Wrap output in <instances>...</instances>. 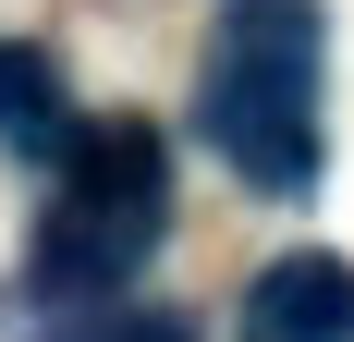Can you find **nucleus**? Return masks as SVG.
Returning a JSON list of instances; mask_svg holds the SVG:
<instances>
[{
	"mask_svg": "<svg viewBox=\"0 0 354 342\" xmlns=\"http://www.w3.org/2000/svg\"><path fill=\"white\" fill-rule=\"evenodd\" d=\"M318 0H220L208 12V62H196V123L257 196H318Z\"/></svg>",
	"mask_w": 354,
	"mask_h": 342,
	"instance_id": "1",
	"label": "nucleus"
},
{
	"mask_svg": "<svg viewBox=\"0 0 354 342\" xmlns=\"http://www.w3.org/2000/svg\"><path fill=\"white\" fill-rule=\"evenodd\" d=\"M159 220H171V159L147 123H98V135L62 159V196L37 220V294L49 306H98L159 257Z\"/></svg>",
	"mask_w": 354,
	"mask_h": 342,
	"instance_id": "2",
	"label": "nucleus"
},
{
	"mask_svg": "<svg viewBox=\"0 0 354 342\" xmlns=\"http://www.w3.org/2000/svg\"><path fill=\"white\" fill-rule=\"evenodd\" d=\"M245 342H354V257H269L245 281Z\"/></svg>",
	"mask_w": 354,
	"mask_h": 342,
	"instance_id": "3",
	"label": "nucleus"
},
{
	"mask_svg": "<svg viewBox=\"0 0 354 342\" xmlns=\"http://www.w3.org/2000/svg\"><path fill=\"white\" fill-rule=\"evenodd\" d=\"M98 342H196V330H183V318H110Z\"/></svg>",
	"mask_w": 354,
	"mask_h": 342,
	"instance_id": "4",
	"label": "nucleus"
}]
</instances>
